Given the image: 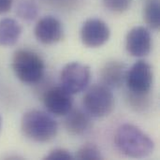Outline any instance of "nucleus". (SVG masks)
<instances>
[{"instance_id":"nucleus-9","label":"nucleus","mask_w":160,"mask_h":160,"mask_svg":"<svg viewBox=\"0 0 160 160\" xmlns=\"http://www.w3.org/2000/svg\"><path fill=\"white\" fill-rule=\"evenodd\" d=\"M43 103L47 111L55 116H65L73 106L72 95L62 86L50 88L43 96Z\"/></svg>"},{"instance_id":"nucleus-16","label":"nucleus","mask_w":160,"mask_h":160,"mask_svg":"<svg viewBox=\"0 0 160 160\" xmlns=\"http://www.w3.org/2000/svg\"><path fill=\"white\" fill-rule=\"evenodd\" d=\"M79 160H101L103 159L100 149L94 143H85L81 146L74 157Z\"/></svg>"},{"instance_id":"nucleus-15","label":"nucleus","mask_w":160,"mask_h":160,"mask_svg":"<svg viewBox=\"0 0 160 160\" xmlns=\"http://www.w3.org/2000/svg\"><path fill=\"white\" fill-rule=\"evenodd\" d=\"M16 14L25 22H32L38 15V7L32 0H21L17 5Z\"/></svg>"},{"instance_id":"nucleus-3","label":"nucleus","mask_w":160,"mask_h":160,"mask_svg":"<svg viewBox=\"0 0 160 160\" xmlns=\"http://www.w3.org/2000/svg\"><path fill=\"white\" fill-rule=\"evenodd\" d=\"M11 67L15 76L26 84L38 82L45 71V64L42 58L29 50L16 51L12 57Z\"/></svg>"},{"instance_id":"nucleus-18","label":"nucleus","mask_w":160,"mask_h":160,"mask_svg":"<svg viewBox=\"0 0 160 160\" xmlns=\"http://www.w3.org/2000/svg\"><path fill=\"white\" fill-rule=\"evenodd\" d=\"M104 7L113 13H123L127 11L132 3V0H102Z\"/></svg>"},{"instance_id":"nucleus-19","label":"nucleus","mask_w":160,"mask_h":160,"mask_svg":"<svg viewBox=\"0 0 160 160\" xmlns=\"http://www.w3.org/2000/svg\"><path fill=\"white\" fill-rule=\"evenodd\" d=\"M44 159L46 160H72L74 159V156H72L68 150L64 148H55L48 155L45 156Z\"/></svg>"},{"instance_id":"nucleus-7","label":"nucleus","mask_w":160,"mask_h":160,"mask_svg":"<svg viewBox=\"0 0 160 160\" xmlns=\"http://www.w3.org/2000/svg\"><path fill=\"white\" fill-rule=\"evenodd\" d=\"M111 29L108 24L98 18L86 20L81 28V40L88 48H98L108 42Z\"/></svg>"},{"instance_id":"nucleus-17","label":"nucleus","mask_w":160,"mask_h":160,"mask_svg":"<svg viewBox=\"0 0 160 160\" xmlns=\"http://www.w3.org/2000/svg\"><path fill=\"white\" fill-rule=\"evenodd\" d=\"M149 94L140 95L128 92V100L129 102V105L136 111H142L147 108L149 106Z\"/></svg>"},{"instance_id":"nucleus-20","label":"nucleus","mask_w":160,"mask_h":160,"mask_svg":"<svg viewBox=\"0 0 160 160\" xmlns=\"http://www.w3.org/2000/svg\"><path fill=\"white\" fill-rule=\"evenodd\" d=\"M14 0H0V15L8 12L11 9Z\"/></svg>"},{"instance_id":"nucleus-1","label":"nucleus","mask_w":160,"mask_h":160,"mask_svg":"<svg viewBox=\"0 0 160 160\" xmlns=\"http://www.w3.org/2000/svg\"><path fill=\"white\" fill-rule=\"evenodd\" d=\"M114 142L123 155L131 158H147L155 150L154 141L140 128L131 124H124L118 128Z\"/></svg>"},{"instance_id":"nucleus-10","label":"nucleus","mask_w":160,"mask_h":160,"mask_svg":"<svg viewBox=\"0 0 160 160\" xmlns=\"http://www.w3.org/2000/svg\"><path fill=\"white\" fill-rule=\"evenodd\" d=\"M35 37L42 44L52 45L61 41L64 38L63 24L54 16H44L35 26Z\"/></svg>"},{"instance_id":"nucleus-2","label":"nucleus","mask_w":160,"mask_h":160,"mask_svg":"<svg viewBox=\"0 0 160 160\" xmlns=\"http://www.w3.org/2000/svg\"><path fill=\"white\" fill-rule=\"evenodd\" d=\"M21 129L30 141L45 143L56 137L58 125L49 113L39 110H31L23 113L21 120Z\"/></svg>"},{"instance_id":"nucleus-4","label":"nucleus","mask_w":160,"mask_h":160,"mask_svg":"<svg viewBox=\"0 0 160 160\" xmlns=\"http://www.w3.org/2000/svg\"><path fill=\"white\" fill-rule=\"evenodd\" d=\"M84 111L94 118L110 115L114 109V97L112 90L104 84L91 86L83 96Z\"/></svg>"},{"instance_id":"nucleus-6","label":"nucleus","mask_w":160,"mask_h":160,"mask_svg":"<svg viewBox=\"0 0 160 160\" xmlns=\"http://www.w3.org/2000/svg\"><path fill=\"white\" fill-rule=\"evenodd\" d=\"M153 81L154 73L151 65L144 60H139L128 68L125 82L128 92L145 95L150 93Z\"/></svg>"},{"instance_id":"nucleus-13","label":"nucleus","mask_w":160,"mask_h":160,"mask_svg":"<svg viewBox=\"0 0 160 160\" xmlns=\"http://www.w3.org/2000/svg\"><path fill=\"white\" fill-rule=\"evenodd\" d=\"M22 30L21 24L14 19L4 18L0 20V46L15 45L22 35Z\"/></svg>"},{"instance_id":"nucleus-14","label":"nucleus","mask_w":160,"mask_h":160,"mask_svg":"<svg viewBox=\"0 0 160 160\" xmlns=\"http://www.w3.org/2000/svg\"><path fill=\"white\" fill-rule=\"evenodd\" d=\"M143 19L147 26L158 30L160 26L159 0H146L143 8Z\"/></svg>"},{"instance_id":"nucleus-21","label":"nucleus","mask_w":160,"mask_h":160,"mask_svg":"<svg viewBox=\"0 0 160 160\" xmlns=\"http://www.w3.org/2000/svg\"><path fill=\"white\" fill-rule=\"evenodd\" d=\"M1 129H2V117L0 115V131H1Z\"/></svg>"},{"instance_id":"nucleus-5","label":"nucleus","mask_w":160,"mask_h":160,"mask_svg":"<svg viewBox=\"0 0 160 160\" xmlns=\"http://www.w3.org/2000/svg\"><path fill=\"white\" fill-rule=\"evenodd\" d=\"M90 67L77 61L67 64L60 74L61 86L72 96L84 91L90 82Z\"/></svg>"},{"instance_id":"nucleus-12","label":"nucleus","mask_w":160,"mask_h":160,"mask_svg":"<svg viewBox=\"0 0 160 160\" xmlns=\"http://www.w3.org/2000/svg\"><path fill=\"white\" fill-rule=\"evenodd\" d=\"M128 67L121 61H110L104 65L100 70L102 84L112 88H119L126 80Z\"/></svg>"},{"instance_id":"nucleus-8","label":"nucleus","mask_w":160,"mask_h":160,"mask_svg":"<svg viewBox=\"0 0 160 160\" xmlns=\"http://www.w3.org/2000/svg\"><path fill=\"white\" fill-rule=\"evenodd\" d=\"M153 40L150 31L144 26H135L126 37V50L133 57H144L152 51Z\"/></svg>"},{"instance_id":"nucleus-11","label":"nucleus","mask_w":160,"mask_h":160,"mask_svg":"<svg viewBox=\"0 0 160 160\" xmlns=\"http://www.w3.org/2000/svg\"><path fill=\"white\" fill-rule=\"evenodd\" d=\"M64 127L66 131L74 137L87 134L93 128L91 116L82 110H72L65 115Z\"/></svg>"}]
</instances>
